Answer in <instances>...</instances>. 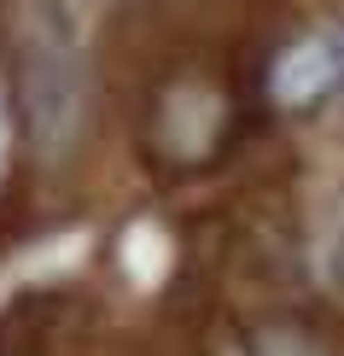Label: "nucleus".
<instances>
[{
	"label": "nucleus",
	"mask_w": 344,
	"mask_h": 356,
	"mask_svg": "<svg viewBox=\"0 0 344 356\" xmlns=\"http://www.w3.org/2000/svg\"><path fill=\"white\" fill-rule=\"evenodd\" d=\"M338 76V53H333V41H304V47H292L286 58H280V94L286 99H309V94H321L327 82Z\"/></svg>",
	"instance_id": "obj_1"
},
{
	"label": "nucleus",
	"mask_w": 344,
	"mask_h": 356,
	"mask_svg": "<svg viewBox=\"0 0 344 356\" xmlns=\"http://www.w3.org/2000/svg\"><path fill=\"white\" fill-rule=\"evenodd\" d=\"M0 140H6V129H0Z\"/></svg>",
	"instance_id": "obj_2"
}]
</instances>
